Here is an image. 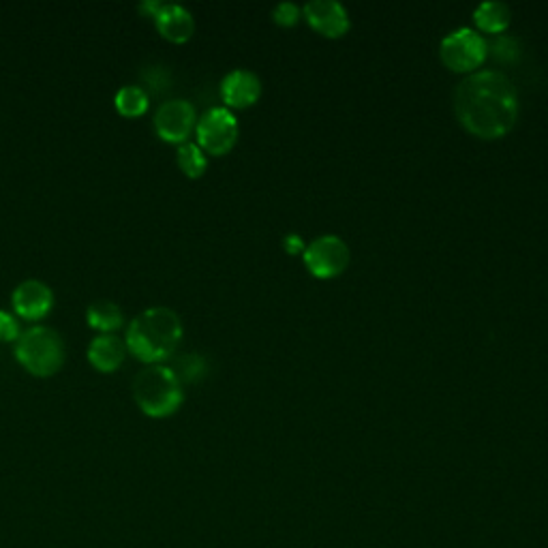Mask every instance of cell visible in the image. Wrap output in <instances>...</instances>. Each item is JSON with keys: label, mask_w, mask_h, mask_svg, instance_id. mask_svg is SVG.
<instances>
[{"label": "cell", "mask_w": 548, "mask_h": 548, "mask_svg": "<svg viewBox=\"0 0 548 548\" xmlns=\"http://www.w3.org/2000/svg\"><path fill=\"white\" fill-rule=\"evenodd\" d=\"M454 114L471 135L499 140L519 118V93L506 73L474 71L454 90Z\"/></svg>", "instance_id": "obj_1"}, {"label": "cell", "mask_w": 548, "mask_h": 548, "mask_svg": "<svg viewBox=\"0 0 548 548\" xmlns=\"http://www.w3.org/2000/svg\"><path fill=\"white\" fill-rule=\"evenodd\" d=\"M182 341V322L176 311L150 307L137 315L127 328L125 345L137 360L161 364L170 358Z\"/></svg>", "instance_id": "obj_2"}, {"label": "cell", "mask_w": 548, "mask_h": 548, "mask_svg": "<svg viewBox=\"0 0 548 548\" xmlns=\"http://www.w3.org/2000/svg\"><path fill=\"white\" fill-rule=\"evenodd\" d=\"M133 399L148 418H170L180 409L185 394L182 384L167 364H148L133 382Z\"/></svg>", "instance_id": "obj_3"}, {"label": "cell", "mask_w": 548, "mask_h": 548, "mask_svg": "<svg viewBox=\"0 0 548 548\" xmlns=\"http://www.w3.org/2000/svg\"><path fill=\"white\" fill-rule=\"evenodd\" d=\"M15 360L35 377H52L65 364V343L48 326H30L15 343Z\"/></svg>", "instance_id": "obj_4"}, {"label": "cell", "mask_w": 548, "mask_h": 548, "mask_svg": "<svg viewBox=\"0 0 548 548\" xmlns=\"http://www.w3.org/2000/svg\"><path fill=\"white\" fill-rule=\"evenodd\" d=\"M439 56L450 71L465 73L478 69L489 56V43L474 28H459L439 45Z\"/></svg>", "instance_id": "obj_5"}, {"label": "cell", "mask_w": 548, "mask_h": 548, "mask_svg": "<svg viewBox=\"0 0 548 548\" xmlns=\"http://www.w3.org/2000/svg\"><path fill=\"white\" fill-rule=\"evenodd\" d=\"M197 146L208 155L223 157L230 152L238 142V120L227 108H212L208 110L195 125Z\"/></svg>", "instance_id": "obj_6"}, {"label": "cell", "mask_w": 548, "mask_h": 548, "mask_svg": "<svg viewBox=\"0 0 548 548\" xmlns=\"http://www.w3.org/2000/svg\"><path fill=\"white\" fill-rule=\"evenodd\" d=\"M302 257H304V266L309 268L313 277L334 279L345 272V268L349 266V260H352V253H349L345 240H341L334 234H328V236L315 238L311 245L302 251Z\"/></svg>", "instance_id": "obj_7"}, {"label": "cell", "mask_w": 548, "mask_h": 548, "mask_svg": "<svg viewBox=\"0 0 548 548\" xmlns=\"http://www.w3.org/2000/svg\"><path fill=\"white\" fill-rule=\"evenodd\" d=\"M197 125L195 108L185 99H172L161 103L155 114V131L167 144H185Z\"/></svg>", "instance_id": "obj_8"}, {"label": "cell", "mask_w": 548, "mask_h": 548, "mask_svg": "<svg viewBox=\"0 0 548 548\" xmlns=\"http://www.w3.org/2000/svg\"><path fill=\"white\" fill-rule=\"evenodd\" d=\"M13 311L26 322H39L54 307V292L43 281L28 279L13 289Z\"/></svg>", "instance_id": "obj_9"}, {"label": "cell", "mask_w": 548, "mask_h": 548, "mask_svg": "<svg viewBox=\"0 0 548 548\" xmlns=\"http://www.w3.org/2000/svg\"><path fill=\"white\" fill-rule=\"evenodd\" d=\"M302 15L317 33L330 39L343 37L349 30V24H352L347 9L337 0H311L302 7Z\"/></svg>", "instance_id": "obj_10"}, {"label": "cell", "mask_w": 548, "mask_h": 548, "mask_svg": "<svg viewBox=\"0 0 548 548\" xmlns=\"http://www.w3.org/2000/svg\"><path fill=\"white\" fill-rule=\"evenodd\" d=\"M221 97L227 108H249L262 97V82L249 69H236L227 73L221 82Z\"/></svg>", "instance_id": "obj_11"}, {"label": "cell", "mask_w": 548, "mask_h": 548, "mask_svg": "<svg viewBox=\"0 0 548 548\" xmlns=\"http://www.w3.org/2000/svg\"><path fill=\"white\" fill-rule=\"evenodd\" d=\"M159 35L172 43H187L195 33V20L189 9L182 5L167 3L155 15Z\"/></svg>", "instance_id": "obj_12"}, {"label": "cell", "mask_w": 548, "mask_h": 548, "mask_svg": "<svg viewBox=\"0 0 548 548\" xmlns=\"http://www.w3.org/2000/svg\"><path fill=\"white\" fill-rule=\"evenodd\" d=\"M127 356L125 341L116 337V334H99L88 345V362L99 373H114L116 369L123 367Z\"/></svg>", "instance_id": "obj_13"}, {"label": "cell", "mask_w": 548, "mask_h": 548, "mask_svg": "<svg viewBox=\"0 0 548 548\" xmlns=\"http://www.w3.org/2000/svg\"><path fill=\"white\" fill-rule=\"evenodd\" d=\"M86 322L90 328L99 330L101 334H114L125 324V315L116 302L97 300L86 311Z\"/></svg>", "instance_id": "obj_14"}, {"label": "cell", "mask_w": 548, "mask_h": 548, "mask_svg": "<svg viewBox=\"0 0 548 548\" xmlns=\"http://www.w3.org/2000/svg\"><path fill=\"white\" fill-rule=\"evenodd\" d=\"M512 11L506 3H497V0H484L474 11V22L484 33H504L510 26Z\"/></svg>", "instance_id": "obj_15"}, {"label": "cell", "mask_w": 548, "mask_h": 548, "mask_svg": "<svg viewBox=\"0 0 548 548\" xmlns=\"http://www.w3.org/2000/svg\"><path fill=\"white\" fill-rule=\"evenodd\" d=\"M114 105L116 112L125 118H140L146 114L148 105H150V97L142 86H123L114 97Z\"/></svg>", "instance_id": "obj_16"}, {"label": "cell", "mask_w": 548, "mask_h": 548, "mask_svg": "<svg viewBox=\"0 0 548 548\" xmlns=\"http://www.w3.org/2000/svg\"><path fill=\"white\" fill-rule=\"evenodd\" d=\"M178 167L182 170V174L189 176V178H202L206 167H208V159H206V152L193 144V142H185L178 146Z\"/></svg>", "instance_id": "obj_17"}, {"label": "cell", "mask_w": 548, "mask_h": 548, "mask_svg": "<svg viewBox=\"0 0 548 548\" xmlns=\"http://www.w3.org/2000/svg\"><path fill=\"white\" fill-rule=\"evenodd\" d=\"M172 371L180 379V384H195V382H200V379L206 375L208 367H206V360L202 356L187 354V356L178 358V362L174 364Z\"/></svg>", "instance_id": "obj_18"}, {"label": "cell", "mask_w": 548, "mask_h": 548, "mask_svg": "<svg viewBox=\"0 0 548 548\" xmlns=\"http://www.w3.org/2000/svg\"><path fill=\"white\" fill-rule=\"evenodd\" d=\"M20 334H22V328H20L18 317L0 309V343L18 341Z\"/></svg>", "instance_id": "obj_19"}, {"label": "cell", "mask_w": 548, "mask_h": 548, "mask_svg": "<svg viewBox=\"0 0 548 548\" xmlns=\"http://www.w3.org/2000/svg\"><path fill=\"white\" fill-rule=\"evenodd\" d=\"M302 9L296 3H279L274 7L272 18L279 26H294L300 20Z\"/></svg>", "instance_id": "obj_20"}, {"label": "cell", "mask_w": 548, "mask_h": 548, "mask_svg": "<svg viewBox=\"0 0 548 548\" xmlns=\"http://www.w3.org/2000/svg\"><path fill=\"white\" fill-rule=\"evenodd\" d=\"M493 54L499 58V60H514L516 56H519V48H516V41L510 39V37H497V41H493L491 45Z\"/></svg>", "instance_id": "obj_21"}, {"label": "cell", "mask_w": 548, "mask_h": 548, "mask_svg": "<svg viewBox=\"0 0 548 548\" xmlns=\"http://www.w3.org/2000/svg\"><path fill=\"white\" fill-rule=\"evenodd\" d=\"M161 7H163V3H159V0H148V3H142V5H140V11H142V13H148L150 18L155 20V15L161 11Z\"/></svg>", "instance_id": "obj_22"}, {"label": "cell", "mask_w": 548, "mask_h": 548, "mask_svg": "<svg viewBox=\"0 0 548 548\" xmlns=\"http://www.w3.org/2000/svg\"><path fill=\"white\" fill-rule=\"evenodd\" d=\"M285 249H287L289 253H300V251H304V249H302V238H298V236L287 238V240H285Z\"/></svg>", "instance_id": "obj_23"}]
</instances>
